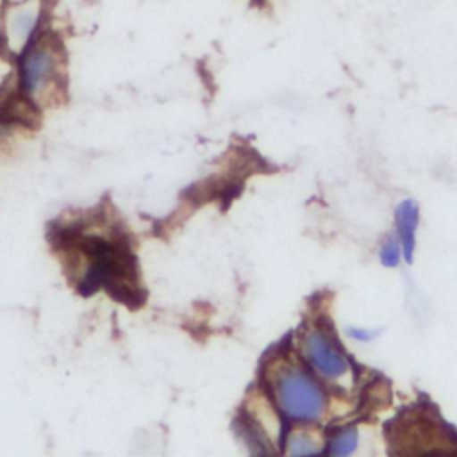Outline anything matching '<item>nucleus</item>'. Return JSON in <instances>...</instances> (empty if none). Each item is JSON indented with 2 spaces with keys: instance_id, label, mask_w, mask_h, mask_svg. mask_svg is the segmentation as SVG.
<instances>
[{
  "instance_id": "obj_7",
  "label": "nucleus",
  "mask_w": 457,
  "mask_h": 457,
  "mask_svg": "<svg viewBox=\"0 0 457 457\" xmlns=\"http://www.w3.org/2000/svg\"><path fill=\"white\" fill-rule=\"evenodd\" d=\"M359 443V434L355 428H345L341 432H337L330 443H328V453L332 455H348L352 452H355Z\"/></svg>"
},
{
  "instance_id": "obj_10",
  "label": "nucleus",
  "mask_w": 457,
  "mask_h": 457,
  "mask_svg": "<svg viewBox=\"0 0 457 457\" xmlns=\"http://www.w3.org/2000/svg\"><path fill=\"white\" fill-rule=\"evenodd\" d=\"M348 336L357 339V341H371L377 336V330H370V328H348Z\"/></svg>"
},
{
  "instance_id": "obj_3",
  "label": "nucleus",
  "mask_w": 457,
  "mask_h": 457,
  "mask_svg": "<svg viewBox=\"0 0 457 457\" xmlns=\"http://www.w3.org/2000/svg\"><path fill=\"white\" fill-rule=\"evenodd\" d=\"M46 0H0V48L18 59L46 29Z\"/></svg>"
},
{
  "instance_id": "obj_4",
  "label": "nucleus",
  "mask_w": 457,
  "mask_h": 457,
  "mask_svg": "<svg viewBox=\"0 0 457 457\" xmlns=\"http://www.w3.org/2000/svg\"><path fill=\"white\" fill-rule=\"evenodd\" d=\"M275 395L278 409L293 421H314L325 411L323 391L298 368H287L278 375Z\"/></svg>"
},
{
  "instance_id": "obj_9",
  "label": "nucleus",
  "mask_w": 457,
  "mask_h": 457,
  "mask_svg": "<svg viewBox=\"0 0 457 457\" xmlns=\"http://www.w3.org/2000/svg\"><path fill=\"white\" fill-rule=\"evenodd\" d=\"M400 253H402V245L400 239L389 237L382 248H380V262L387 268H395L400 262Z\"/></svg>"
},
{
  "instance_id": "obj_8",
  "label": "nucleus",
  "mask_w": 457,
  "mask_h": 457,
  "mask_svg": "<svg viewBox=\"0 0 457 457\" xmlns=\"http://www.w3.org/2000/svg\"><path fill=\"white\" fill-rule=\"evenodd\" d=\"M318 452H320V446H316L312 437L303 432L293 434L287 441V453H291V455H309V453H318Z\"/></svg>"
},
{
  "instance_id": "obj_6",
  "label": "nucleus",
  "mask_w": 457,
  "mask_h": 457,
  "mask_svg": "<svg viewBox=\"0 0 457 457\" xmlns=\"http://www.w3.org/2000/svg\"><path fill=\"white\" fill-rule=\"evenodd\" d=\"M398 239L402 245V252L407 262H412L414 248H416V230L420 223V209L414 200H403L398 204L395 211Z\"/></svg>"
},
{
  "instance_id": "obj_2",
  "label": "nucleus",
  "mask_w": 457,
  "mask_h": 457,
  "mask_svg": "<svg viewBox=\"0 0 457 457\" xmlns=\"http://www.w3.org/2000/svg\"><path fill=\"white\" fill-rule=\"evenodd\" d=\"M16 61V86L25 102L37 109L55 104L66 80V54L61 39L45 30Z\"/></svg>"
},
{
  "instance_id": "obj_1",
  "label": "nucleus",
  "mask_w": 457,
  "mask_h": 457,
  "mask_svg": "<svg viewBox=\"0 0 457 457\" xmlns=\"http://www.w3.org/2000/svg\"><path fill=\"white\" fill-rule=\"evenodd\" d=\"M70 271L86 289L105 287L130 298L136 291V270L127 245L105 232H75L64 239Z\"/></svg>"
},
{
  "instance_id": "obj_5",
  "label": "nucleus",
  "mask_w": 457,
  "mask_h": 457,
  "mask_svg": "<svg viewBox=\"0 0 457 457\" xmlns=\"http://www.w3.org/2000/svg\"><path fill=\"white\" fill-rule=\"evenodd\" d=\"M303 350L312 368L327 378H339L348 371L345 353L323 330H311L305 337Z\"/></svg>"
}]
</instances>
